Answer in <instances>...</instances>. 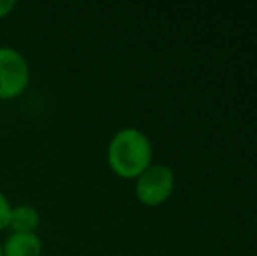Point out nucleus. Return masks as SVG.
Instances as JSON below:
<instances>
[{
    "label": "nucleus",
    "mask_w": 257,
    "mask_h": 256,
    "mask_svg": "<svg viewBox=\"0 0 257 256\" xmlns=\"http://www.w3.org/2000/svg\"><path fill=\"white\" fill-rule=\"evenodd\" d=\"M110 170L122 179H137L153 165V144L142 130L121 128L112 135L107 146Z\"/></svg>",
    "instance_id": "f257e3e1"
},
{
    "label": "nucleus",
    "mask_w": 257,
    "mask_h": 256,
    "mask_svg": "<svg viewBox=\"0 0 257 256\" xmlns=\"http://www.w3.org/2000/svg\"><path fill=\"white\" fill-rule=\"evenodd\" d=\"M30 84V65L23 53L0 46V100L18 99Z\"/></svg>",
    "instance_id": "f03ea898"
},
{
    "label": "nucleus",
    "mask_w": 257,
    "mask_h": 256,
    "mask_svg": "<svg viewBox=\"0 0 257 256\" xmlns=\"http://www.w3.org/2000/svg\"><path fill=\"white\" fill-rule=\"evenodd\" d=\"M11 212H13V205H11L9 198L0 192V230L9 228Z\"/></svg>",
    "instance_id": "423d86ee"
},
{
    "label": "nucleus",
    "mask_w": 257,
    "mask_h": 256,
    "mask_svg": "<svg viewBox=\"0 0 257 256\" xmlns=\"http://www.w3.org/2000/svg\"><path fill=\"white\" fill-rule=\"evenodd\" d=\"M14 7H16V2H14V0H0V20L9 16V14L13 13Z\"/></svg>",
    "instance_id": "0eeeda50"
},
{
    "label": "nucleus",
    "mask_w": 257,
    "mask_h": 256,
    "mask_svg": "<svg viewBox=\"0 0 257 256\" xmlns=\"http://www.w3.org/2000/svg\"><path fill=\"white\" fill-rule=\"evenodd\" d=\"M0 256H4V251H2V242H0Z\"/></svg>",
    "instance_id": "6e6552de"
},
{
    "label": "nucleus",
    "mask_w": 257,
    "mask_h": 256,
    "mask_svg": "<svg viewBox=\"0 0 257 256\" xmlns=\"http://www.w3.org/2000/svg\"><path fill=\"white\" fill-rule=\"evenodd\" d=\"M4 256H41L42 239L37 232H13L2 244Z\"/></svg>",
    "instance_id": "20e7f679"
},
{
    "label": "nucleus",
    "mask_w": 257,
    "mask_h": 256,
    "mask_svg": "<svg viewBox=\"0 0 257 256\" xmlns=\"http://www.w3.org/2000/svg\"><path fill=\"white\" fill-rule=\"evenodd\" d=\"M175 188V174L168 165H151L137 178L135 195L140 204L147 207L161 205L170 198Z\"/></svg>",
    "instance_id": "7ed1b4c3"
},
{
    "label": "nucleus",
    "mask_w": 257,
    "mask_h": 256,
    "mask_svg": "<svg viewBox=\"0 0 257 256\" xmlns=\"http://www.w3.org/2000/svg\"><path fill=\"white\" fill-rule=\"evenodd\" d=\"M39 223H41V214L34 205L20 204L13 207L9 221V228L13 232H35Z\"/></svg>",
    "instance_id": "39448f33"
}]
</instances>
